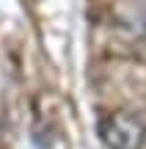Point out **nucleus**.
Here are the masks:
<instances>
[{
	"label": "nucleus",
	"mask_w": 146,
	"mask_h": 149,
	"mask_svg": "<svg viewBox=\"0 0 146 149\" xmlns=\"http://www.w3.org/2000/svg\"><path fill=\"white\" fill-rule=\"evenodd\" d=\"M99 138L108 149H143L146 124L141 116H135L130 111L105 113L99 119Z\"/></svg>",
	"instance_id": "obj_1"
}]
</instances>
